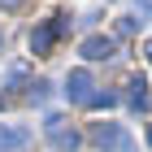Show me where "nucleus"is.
Listing matches in <instances>:
<instances>
[{
	"mask_svg": "<svg viewBox=\"0 0 152 152\" xmlns=\"http://www.w3.org/2000/svg\"><path fill=\"white\" fill-rule=\"evenodd\" d=\"M91 143L100 152H135L130 135L117 126V122H96V126H91Z\"/></svg>",
	"mask_w": 152,
	"mask_h": 152,
	"instance_id": "f257e3e1",
	"label": "nucleus"
},
{
	"mask_svg": "<svg viewBox=\"0 0 152 152\" xmlns=\"http://www.w3.org/2000/svg\"><path fill=\"white\" fill-rule=\"evenodd\" d=\"M135 13H143V18L152 22V0H135Z\"/></svg>",
	"mask_w": 152,
	"mask_h": 152,
	"instance_id": "9b49d317",
	"label": "nucleus"
},
{
	"mask_svg": "<svg viewBox=\"0 0 152 152\" xmlns=\"http://www.w3.org/2000/svg\"><path fill=\"white\" fill-rule=\"evenodd\" d=\"M0 4H4V9H13V4H22V0H0Z\"/></svg>",
	"mask_w": 152,
	"mask_h": 152,
	"instance_id": "ddd939ff",
	"label": "nucleus"
},
{
	"mask_svg": "<svg viewBox=\"0 0 152 152\" xmlns=\"http://www.w3.org/2000/svg\"><path fill=\"white\" fill-rule=\"evenodd\" d=\"M113 104H117L113 91H91V100H87V109H113Z\"/></svg>",
	"mask_w": 152,
	"mask_h": 152,
	"instance_id": "1a4fd4ad",
	"label": "nucleus"
},
{
	"mask_svg": "<svg viewBox=\"0 0 152 152\" xmlns=\"http://www.w3.org/2000/svg\"><path fill=\"white\" fill-rule=\"evenodd\" d=\"M61 31H65V18H48V22H39L35 31H31V52H35V57H48L52 44L61 39Z\"/></svg>",
	"mask_w": 152,
	"mask_h": 152,
	"instance_id": "7ed1b4c3",
	"label": "nucleus"
},
{
	"mask_svg": "<svg viewBox=\"0 0 152 152\" xmlns=\"http://www.w3.org/2000/svg\"><path fill=\"white\" fill-rule=\"evenodd\" d=\"M148 143H152V130H148Z\"/></svg>",
	"mask_w": 152,
	"mask_h": 152,
	"instance_id": "4468645a",
	"label": "nucleus"
},
{
	"mask_svg": "<svg viewBox=\"0 0 152 152\" xmlns=\"http://www.w3.org/2000/svg\"><path fill=\"white\" fill-rule=\"evenodd\" d=\"M26 139H31V130H26V126H0V152L26 148Z\"/></svg>",
	"mask_w": 152,
	"mask_h": 152,
	"instance_id": "423d86ee",
	"label": "nucleus"
},
{
	"mask_svg": "<svg viewBox=\"0 0 152 152\" xmlns=\"http://www.w3.org/2000/svg\"><path fill=\"white\" fill-rule=\"evenodd\" d=\"M91 74L87 70H70V78H65V100H74V104H87L91 100Z\"/></svg>",
	"mask_w": 152,
	"mask_h": 152,
	"instance_id": "20e7f679",
	"label": "nucleus"
},
{
	"mask_svg": "<svg viewBox=\"0 0 152 152\" xmlns=\"http://www.w3.org/2000/svg\"><path fill=\"white\" fill-rule=\"evenodd\" d=\"M143 57H148V61H152V39H148V44H143Z\"/></svg>",
	"mask_w": 152,
	"mask_h": 152,
	"instance_id": "f8f14e48",
	"label": "nucleus"
},
{
	"mask_svg": "<svg viewBox=\"0 0 152 152\" xmlns=\"http://www.w3.org/2000/svg\"><path fill=\"white\" fill-rule=\"evenodd\" d=\"M48 96H52V83H31V91H26V100H31V104H48Z\"/></svg>",
	"mask_w": 152,
	"mask_h": 152,
	"instance_id": "6e6552de",
	"label": "nucleus"
},
{
	"mask_svg": "<svg viewBox=\"0 0 152 152\" xmlns=\"http://www.w3.org/2000/svg\"><path fill=\"white\" fill-rule=\"evenodd\" d=\"M113 35L117 39H130V35H135V18H122V22L113 26Z\"/></svg>",
	"mask_w": 152,
	"mask_h": 152,
	"instance_id": "9d476101",
	"label": "nucleus"
},
{
	"mask_svg": "<svg viewBox=\"0 0 152 152\" xmlns=\"http://www.w3.org/2000/svg\"><path fill=\"white\" fill-rule=\"evenodd\" d=\"M0 44H4V39H0Z\"/></svg>",
	"mask_w": 152,
	"mask_h": 152,
	"instance_id": "2eb2a0df",
	"label": "nucleus"
},
{
	"mask_svg": "<svg viewBox=\"0 0 152 152\" xmlns=\"http://www.w3.org/2000/svg\"><path fill=\"white\" fill-rule=\"evenodd\" d=\"M143 87H148V83L135 74V78H130V109H139V113L148 109V91H143Z\"/></svg>",
	"mask_w": 152,
	"mask_h": 152,
	"instance_id": "0eeeda50",
	"label": "nucleus"
},
{
	"mask_svg": "<svg viewBox=\"0 0 152 152\" xmlns=\"http://www.w3.org/2000/svg\"><path fill=\"white\" fill-rule=\"evenodd\" d=\"M44 130H48V143H52L57 152H74V148L83 143V135H78L74 126H65V117H57V113H48Z\"/></svg>",
	"mask_w": 152,
	"mask_h": 152,
	"instance_id": "f03ea898",
	"label": "nucleus"
},
{
	"mask_svg": "<svg viewBox=\"0 0 152 152\" xmlns=\"http://www.w3.org/2000/svg\"><path fill=\"white\" fill-rule=\"evenodd\" d=\"M83 57L87 61H109V57H117V44L104 39V35H91V39H83Z\"/></svg>",
	"mask_w": 152,
	"mask_h": 152,
	"instance_id": "39448f33",
	"label": "nucleus"
}]
</instances>
